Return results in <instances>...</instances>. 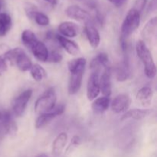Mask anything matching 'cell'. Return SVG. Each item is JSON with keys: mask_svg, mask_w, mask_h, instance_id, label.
<instances>
[{"mask_svg": "<svg viewBox=\"0 0 157 157\" xmlns=\"http://www.w3.org/2000/svg\"><path fill=\"white\" fill-rule=\"evenodd\" d=\"M136 52L137 56L144 66V72L147 77L153 79L156 75V66L153 55L147 44L143 40H139L136 44Z\"/></svg>", "mask_w": 157, "mask_h": 157, "instance_id": "cell-1", "label": "cell"}, {"mask_svg": "<svg viewBox=\"0 0 157 157\" xmlns=\"http://www.w3.org/2000/svg\"><path fill=\"white\" fill-rule=\"evenodd\" d=\"M6 61H9L12 65H15L21 71L30 70L32 62L27 54L21 48H15L7 51L2 55Z\"/></svg>", "mask_w": 157, "mask_h": 157, "instance_id": "cell-2", "label": "cell"}, {"mask_svg": "<svg viewBox=\"0 0 157 157\" xmlns=\"http://www.w3.org/2000/svg\"><path fill=\"white\" fill-rule=\"evenodd\" d=\"M140 24V13L136 9L129 10L121 28V40L127 38L139 28Z\"/></svg>", "mask_w": 157, "mask_h": 157, "instance_id": "cell-3", "label": "cell"}, {"mask_svg": "<svg viewBox=\"0 0 157 157\" xmlns=\"http://www.w3.org/2000/svg\"><path fill=\"white\" fill-rule=\"evenodd\" d=\"M56 91L53 87H50L46 90L44 93L35 101V107H34L35 113L41 114L51 111L56 106Z\"/></svg>", "mask_w": 157, "mask_h": 157, "instance_id": "cell-4", "label": "cell"}, {"mask_svg": "<svg viewBox=\"0 0 157 157\" xmlns=\"http://www.w3.org/2000/svg\"><path fill=\"white\" fill-rule=\"evenodd\" d=\"M16 133L17 124L10 112L4 109L0 117V139H3L6 136H15Z\"/></svg>", "mask_w": 157, "mask_h": 157, "instance_id": "cell-5", "label": "cell"}, {"mask_svg": "<svg viewBox=\"0 0 157 157\" xmlns=\"http://www.w3.org/2000/svg\"><path fill=\"white\" fill-rule=\"evenodd\" d=\"M32 90L28 89V90L21 92L18 96L15 98L13 103H12V110H13L15 116L18 117L22 116L26 110L28 103L32 98Z\"/></svg>", "mask_w": 157, "mask_h": 157, "instance_id": "cell-6", "label": "cell"}, {"mask_svg": "<svg viewBox=\"0 0 157 157\" xmlns=\"http://www.w3.org/2000/svg\"><path fill=\"white\" fill-rule=\"evenodd\" d=\"M64 110H65V106L64 104H59V105L55 106V108L51 111L41 113L35 121V127L37 129L43 128L56 117L63 114Z\"/></svg>", "mask_w": 157, "mask_h": 157, "instance_id": "cell-7", "label": "cell"}, {"mask_svg": "<svg viewBox=\"0 0 157 157\" xmlns=\"http://www.w3.org/2000/svg\"><path fill=\"white\" fill-rule=\"evenodd\" d=\"M66 15L71 19L76 20L78 21L88 23L92 22V18L90 13L83 8L77 6V5H72L68 6L65 10Z\"/></svg>", "mask_w": 157, "mask_h": 157, "instance_id": "cell-8", "label": "cell"}, {"mask_svg": "<svg viewBox=\"0 0 157 157\" xmlns=\"http://www.w3.org/2000/svg\"><path fill=\"white\" fill-rule=\"evenodd\" d=\"M100 75L99 72L91 71L89 76L87 85V97L89 101H92L96 99L99 95L100 90Z\"/></svg>", "mask_w": 157, "mask_h": 157, "instance_id": "cell-9", "label": "cell"}, {"mask_svg": "<svg viewBox=\"0 0 157 157\" xmlns=\"http://www.w3.org/2000/svg\"><path fill=\"white\" fill-rule=\"evenodd\" d=\"M131 100L130 96L126 94L117 95L110 104V107L113 113H121L126 112L130 107Z\"/></svg>", "mask_w": 157, "mask_h": 157, "instance_id": "cell-10", "label": "cell"}, {"mask_svg": "<svg viewBox=\"0 0 157 157\" xmlns=\"http://www.w3.org/2000/svg\"><path fill=\"white\" fill-rule=\"evenodd\" d=\"M100 90L104 97L110 98L112 93L111 69L110 67L104 68L103 73L100 75Z\"/></svg>", "mask_w": 157, "mask_h": 157, "instance_id": "cell-11", "label": "cell"}, {"mask_svg": "<svg viewBox=\"0 0 157 157\" xmlns=\"http://www.w3.org/2000/svg\"><path fill=\"white\" fill-rule=\"evenodd\" d=\"M131 75L130 61H129L127 52H124V58L118 64L116 69V78L118 81H125L129 79Z\"/></svg>", "mask_w": 157, "mask_h": 157, "instance_id": "cell-12", "label": "cell"}, {"mask_svg": "<svg viewBox=\"0 0 157 157\" xmlns=\"http://www.w3.org/2000/svg\"><path fill=\"white\" fill-rule=\"evenodd\" d=\"M157 31V18L156 17H153V18L149 20L147 24L144 27L142 31V36L144 42H147L151 44L154 41L156 37Z\"/></svg>", "mask_w": 157, "mask_h": 157, "instance_id": "cell-13", "label": "cell"}, {"mask_svg": "<svg viewBox=\"0 0 157 157\" xmlns=\"http://www.w3.org/2000/svg\"><path fill=\"white\" fill-rule=\"evenodd\" d=\"M29 49L31 50L34 56L41 62H45L48 60L49 51L47 46L44 42L37 39L32 45L30 46Z\"/></svg>", "mask_w": 157, "mask_h": 157, "instance_id": "cell-14", "label": "cell"}, {"mask_svg": "<svg viewBox=\"0 0 157 157\" xmlns=\"http://www.w3.org/2000/svg\"><path fill=\"white\" fill-rule=\"evenodd\" d=\"M84 32L90 46L93 48H97L101 42V35L93 23H86L84 26Z\"/></svg>", "mask_w": 157, "mask_h": 157, "instance_id": "cell-15", "label": "cell"}, {"mask_svg": "<svg viewBox=\"0 0 157 157\" xmlns=\"http://www.w3.org/2000/svg\"><path fill=\"white\" fill-rule=\"evenodd\" d=\"M84 72H73L71 73L67 86V90L70 95H75L78 93L82 85L83 76Z\"/></svg>", "mask_w": 157, "mask_h": 157, "instance_id": "cell-16", "label": "cell"}, {"mask_svg": "<svg viewBox=\"0 0 157 157\" xmlns=\"http://www.w3.org/2000/svg\"><path fill=\"white\" fill-rule=\"evenodd\" d=\"M67 134L64 132L59 133L55 137L52 143V153L55 157H58L61 155L67 143Z\"/></svg>", "mask_w": 157, "mask_h": 157, "instance_id": "cell-17", "label": "cell"}, {"mask_svg": "<svg viewBox=\"0 0 157 157\" xmlns=\"http://www.w3.org/2000/svg\"><path fill=\"white\" fill-rule=\"evenodd\" d=\"M57 41L60 44V45L71 55H78L80 54V48L76 42H75L69 38H65L62 35H57L56 36Z\"/></svg>", "mask_w": 157, "mask_h": 157, "instance_id": "cell-18", "label": "cell"}, {"mask_svg": "<svg viewBox=\"0 0 157 157\" xmlns=\"http://www.w3.org/2000/svg\"><path fill=\"white\" fill-rule=\"evenodd\" d=\"M152 110L150 109H132V110L126 111L125 113L121 117V120L126 121L128 119H133L136 120V121H140V120H142L149 116Z\"/></svg>", "mask_w": 157, "mask_h": 157, "instance_id": "cell-19", "label": "cell"}, {"mask_svg": "<svg viewBox=\"0 0 157 157\" xmlns=\"http://www.w3.org/2000/svg\"><path fill=\"white\" fill-rule=\"evenodd\" d=\"M110 98L107 97H101L94 100L91 108L94 113L96 114H102L108 110L110 107Z\"/></svg>", "mask_w": 157, "mask_h": 157, "instance_id": "cell-20", "label": "cell"}, {"mask_svg": "<svg viewBox=\"0 0 157 157\" xmlns=\"http://www.w3.org/2000/svg\"><path fill=\"white\" fill-rule=\"evenodd\" d=\"M58 32L65 38H75L78 35V26L71 21H64L58 26Z\"/></svg>", "mask_w": 157, "mask_h": 157, "instance_id": "cell-21", "label": "cell"}, {"mask_svg": "<svg viewBox=\"0 0 157 157\" xmlns=\"http://www.w3.org/2000/svg\"><path fill=\"white\" fill-rule=\"evenodd\" d=\"M136 97V100L139 102H140L141 104H144V106L146 104H150L153 97V89L150 87H148V86L143 87L142 88H140L138 90Z\"/></svg>", "mask_w": 157, "mask_h": 157, "instance_id": "cell-22", "label": "cell"}, {"mask_svg": "<svg viewBox=\"0 0 157 157\" xmlns=\"http://www.w3.org/2000/svg\"><path fill=\"white\" fill-rule=\"evenodd\" d=\"M87 61L84 58H78L72 59L67 63V67L70 73L73 72H84Z\"/></svg>", "mask_w": 157, "mask_h": 157, "instance_id": "cell-23", "label": "cell"}, {"mask_svg": "<svg viewBox=\"0 0 157 157\" xmlns=\"http://www.w3.org/2000/svg\"><path fill=\"white\" fill-rule=\"evenodd\" d=\"M12 20L10 15L6 12L0 13V37H3L10 31Z\"/></svg>", "mask_w": 157, "mask_h": 157, "instance_id": "cell-24", "label": "cell"}, {"mask_svg": "<svg viewBox=\"0 0 157 157\" xmlns=\"http://www.w3.org/2000/svg\"><path fill=\"white\" fill-rule=\"evenodd\" d=\"M29 17L33 18L34 21H35L38 25L47 26L48 25L49 23H50V19H49V18L48 17V15H46L45 14L43 13V12H39V11L30 10L29 12Z\"/></svg>", "mask_w": 157, "mask_h": 157, "instance_id": "cell-25", "label": "cell"}, {"mask_svg": "<svg viewBox=\"0 0 157 157\" xmlns=\"http://www.w3.org/2000/svg\"><path fill=\"white\" fill-rule=\"evenodd\" d=\"M29 71H30V74L32 75V78L35 81H38V82L41 81L47 76L46 71L38 64H32V67Z\"/></svg>", "mask_w": 157, "mask_h": 157, "instance_id": "cell-26", "label": "cell"}, {"mask_svg": "<svg viewBox=\"0 0 157 157\" xmlns=\"http://www.w3.org/2000/svg\"><path fill=\"white\" fill-rule=\"evenodd\" d=\"M37 39H38V38L36 37L35 34L32 31L29 30V29H26L21 34V41H22L24 45L27 47L28 48H29L30 46Z\"/></svg>", "mask_w": 157, "mask_h": 157, "instance_id": "cell-27", "label": "cell"}, {"mask_svg": "<svg viewBox=\"0 0 157 157\" xmlns=\"http://www.w3.org/2000/svg\"><path fill=\"white\" fill-rule=\"evenodd\" d=\"M93 60L97 63V64H99L103 69L110 67V64H109L108 55H107L106 53L98 54V55H97Z\"/></svg>", "mask_w": 157, "mask_h": 157, "instance_id": "cell-28", "label": "cell"}, {"mask_svg": "<svg viewBox=\"0 0 157 157\" xmlns=\"http://www.w3.org/2000/svg\"><path fill=\"white\" fill-rule=\"evenodd\" d=\"M63 59V56L59 52L56 50H53L49 52L48 57L47 61L51 63H60Z\"/></svg>", "mask_w": 157, "mask_h": 157, "instance_id": "cell-29", "label": "cell"}, {"mask_svg": "<svg viewBox=\"0 0 157 157\" xmlns=\"http://www.w3.org/2000/svg\"><path fill=\"white\" fill-rule=\"evenodd\" d=\"M81 138H80V136H74L73 137L71 138V140L70 144H69L67 150H66V152H67V153H71L73 150H75V149H76L80 144H81Z\"/></svg>", "mask_w": 157, "mask_h": 157, "instance_id": "cell-30", "label": "cell"}, {"mask_svg": "<svg viewBox=\"0 0 157 157\" xmlns=\"http://www.w3.org/2000/svg\"><path fill=\"white\" fill-rule=\"evenodd\" d=\"M7 61L4 59L2 56H0V75H2L7 70Z\"/></svg>", "mask_w": 157, "mask_h": 157, "instance_id": "cell-31", "label": "cell"}, {"mask_svg": "<svg viewBox=\"0 0 157 157\" xmlns=\"http://www.w3.org/2000/svg\"><path fill=\"white\" fill-rule=\"evenodd\" d=\"M115 7L117 8H121L123 7L126 3L127 2L128 0H109Z\"/></svg>", "mask_w": 157, "mask_h": 157, "instance_id": "cell-32", "label": "cell"}, {"mask_svg": "<svg viewBox=\"0 0 157 157\" xmlns=\"http://www.w3.org/2000/svg\"><path fill=\"white\" fill-rule=\"evenodd\" d=\"M156 0H151L150 3V6H149V10L150 12H153L156 10Z\"/></svg>", "mask_w": 157, "mask_h": 157, "instance_id": "cell-33", "label": "cell"}, {"mask_svg": "<svg viewBox=\"0 0 157 157\" xmlns=\"http://www.w3.org/2000/svg\"><path fill=\"white\" fill-rule=\"evenodd\" d=\"M44 1L52 5V6H55V5L57 4V0H44Z\"/></svg>", "mask_w": 157, "mask_h": 157, "instance_id": "cell-34", "label": "cell"}, {"mask_svg": "<svg viewBox=\"0 0 157 157\" xmlns=\"http://www.w3.org/2000/svg\"><path fill=\"white\" fill-rule=\"evenodd\" d=\"M37 157H48V156L47 154H44V153H42V154L38 155V156H37Z\"/></svg>", "mask_w": 157, "mask_h": 157, "instance_id": "cell-35", "label": "cell"}, {"mask_svg": "<svg viewBox=\"0 0 157 157\" xmlns=\"http://www.w3.org/2000/svg\"><path fill=\"white\" fill-rule=\"evenodd\" d=\"M0 10H1V5H0Z\"/></svg>", "mask_w": 157, "mask_h": 157, "instance_id": "cell-36", "label": "cell"}, {"mask_svg": "<svg viewBox=\"0 0 157 157\" xmlns=\"http://www.w3.org/2000/svg\"><path fill=\"white\" fill-rule=\"evenodd\" d=\"M58 157H61V156H58Z\"/></svg>", "mask_w": 157, "mask_h": 157, "instance_id": "cell-37", "label": "cell"}]
</instances>
